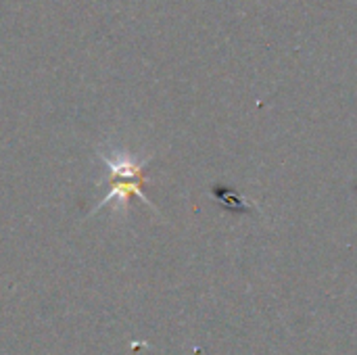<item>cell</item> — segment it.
<instances>
[{"instance_id": "1", "label": "cell", "mask_w": 357, "mask_h": 355, "mask_svg": "<svg viewBox=\"0 0 357 355\" xmlns=\"http://www.w3.org/2000/svg\"><path fill=\"white\" fill-rule=\"evenodd\" d=\"M100 161L105 163L109 178H107V195L98 201V205L92 209V213L100 211L107 205H115V209L123 211L128 207V201L132 197H138L146 207L155 209V205L151 203V199L144 195V174L146 167L151 163V159H138L134 155H130L128 151H100L98 153Z\"/></svg>"}, {"instance_id": "2", "label": "cell", "mask_w": 357, "mask_h": 355, "mask_svg": "<svg viewBox=\"0 0 357 355\" xmlns=\"http://www.w3.org/2000/svg\"><path fill=\"white\" fill-rule=\"evenodd\" d=\"M211 195H213V199H215L226 211H232V213H249V211H251V205H249L236 190H232L230 186L215 184V186L211 188Z\"/></svg>"}]
</instances>
